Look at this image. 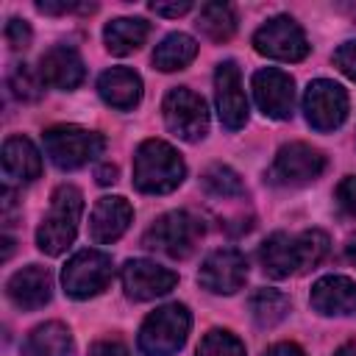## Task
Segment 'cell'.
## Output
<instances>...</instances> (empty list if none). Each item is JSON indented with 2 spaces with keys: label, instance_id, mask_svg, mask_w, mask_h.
<instances>
[{
  "label": "cell",
  "instance_id": "cell-1",
  "mask_svg": "<svg viewBox=\"0 0 356 356\" xmlns=\"http://www.w3.org/2000/svg\"><path fill=\"white\" fill-rule=\"evenodd\" d=\"M328 253V236L317 228L300 231V234H286L275 231L267 236L259 248V261L267 275L273 278H289L295 273L317 267Z\"/></svg>",
  "mask_w": 356,
  "mask_h": 356
},
{
  "label": "cell",
  "instance_id": "cell-2",
  "mask_svg": "<svg viewBox=\"0 0 356 356\" xmlns=\"http://www.w3.org/2000/svg\"><path fill=\"white\" fill-rule=\"evenodd\" d=\"M186 175V164L181 153L161 142V139H145L136 147L134 156V186L145 195H167L181 186Z\"/></svg>",
  "mask_w": 356,
  "mask_h": 356
},
{
  "label": "cell",
  "instance_id": "cell-3",
  "mask_svg": "<svg viewBox=\"0 0 356 356\" xmlns=\"http://www.w3.org/2000/svg\"><path fill=\"white\" fill-rule=\"evenodd\" d=\"M81 211H83V195L70 186L61 184L53 197H50V209L42 220V225L36 228V245L42 253L47 256H58L64 253L75 234H78V222H81Z\"/></svg>",
  "mask_w": 356,
  "mask_h": 356
},
{
  "label": "cell",
  "instance_id": "cell-4",
  "mask_svg": "<svg viewBox=\"0 0 356 356\" xmlns=\"http://www.w3.org/2000/svg\"><path fill=\"white\" fill-rule=\"evenodd\" d=\"M192 328V314L184 303H167L145 317L139 328V350L145 356H175Z\"/></svg>",
  "mask_w": 356,
  "mask_h": 356
},
{
  "label": "cell",
  "instance_id": "cell-5",
  "mask_svg": "<svg viewBox=\"0 0 356 356\" xmlns=\"http://www.w3.org/2000/svg\"><path fill=\"white\" fill-rule=\"evenodd\" d=\"M44 153L58 170H78L106 150V136L81 125H53L42 134Z\"/></svg>",
  "mask_w": 356,
  "mask_h": 356
},
{
  "label": "cell",
  "instance_id": "cell-6",
  "mask_svg": "<svg viewBox=\"0 0 356 356\" xmlns=\"http://www.w3.org/2000/svg\"><path fill=\"white\" fill-rule=\"evenodd\" d=\"M203 236V222L189 211H167L161 214L142 236L147 250H159L170 259H186L197 239Z\"/></svg>",
  "mask_w": 356,
  "mask_h": 356
},
{
  "label": "cell",
  "instance_id": "cell-7",
  "mask_svg": "<svg viewBox=\"0 0 356 356\" xmlns=\"http://www.w3.org/2000/svg\"><path fill=\"white\" fill-rule=\"evenodd\" d=\"M114 275V264H111V256L103 253V250H78L61 270V284H64V292L75 300H86V298H95L100 295L108 281Z\"/></svg>",
  "mask_w": 356,
  "mask_h": 356
},
{
  "label": "cell",
  "instance_id": "cell-8",
  "mask_svg": "<svg viewBox=\"0 0 356 356\" xmlns=\"http://www.w3.org/2000/svg\"><path fill=\"white\" fill-rule=\"evenodd\" d=\"M161 114L167 128L184 139V142H197L209 134V108L200 95H195L186 86H175L164 95Z\"/></svg>",
  "mask_w": 356,
  "mask_h": 356
},
{
  "label": "cell",
  "instance_id": "cell-9",
  "mask_svg": "<svg viewBox=\"0 0 356 356\" xmlns=\"http://www.w3.org/2000/svg\"><path fill=\"white\" fill-rule=\"evenodd\" d=\"M323 170H325V156L317 147L306 142H289L275 153L267 170V181L275 186H303L320 178Z\"/></svg>",
  "mask_w": 356,
  "mask_h": 356
},
{
  "label": "cell",
  "instance_id": "cell-10",
  "mask_svg": "<svg viewBox=\"0 0 356 356\" xmlns=\"http://www.w3.org/2000/svg\"><path fill=\"white\" fill-rule=\"evenodd\" d=\"M253 47L275 61H300L309 56V42L303 28L292 17H273L253 33Z\"/></svg>",
  "mask_w": 356,
  "mask_h": 356
},
{
  "label": "cell",
  "instance_id": "cell-11",
  "mask_svg": "<svg viewBox=\"0 0 356 356\" xmlns=\"http://www.w3.org/2000/svg\"><path fill=\"white\" fill-rule=\"evenodd\" d=\"M306 122L314 131H337L348 117V92L328 78H317L306 86L303 95Z\"/></svg>",
  "mask_w": 356,
  "mask_h": 356
},
{
  "label": "cell",
  "instance_id": "cell-12",
  "mask_svg": "<svg viewBox=\"0 0 356 356\" xmlns=\"http://www.w3.org/2000/svg\"><path fill=\"white\" fill-rule=\"evenodd\" d=\"M248 281V261L239 250L222 248L203 259L197 270V284L214 295H234Z\"/></svg>",
  "mask_w": 356,
  "mask_h": 356
},
{
  "label": "cell",
  "instance_id": "cell-13",
  "mask_svg": "<svg viewBox=\"0 0 356 356\" xmlns=\"http://www.w3.org/2000/svg\"><path fill=\"white\" fill-rule=\"evenodd\" d=\"M253 97L264 117L289 120L295 108V81L278 67L259 70L253 75Z\"/></svg>",
  "mask_w": 356,
  "mask_h": 356
},
{
  "label": "cell",
  "instance_id": "cell-14",
  "mask_svg": "<svg viewBox=\"0 0 356 356\" xmlns=\"http://www.w3.org/2000/svg\"><path fill=\"white\" fill-rule=\"evenodd\" d=\"M214 97H217L220 122L228 131H239L248 122V97H245V89H242L239 67L234 61L217 64V72H214Z\"/></svg>",
  "mask_w": 356,
  "mask_h": 356
},
{
  "label": "cell",
  "instance_id": "cell-15",
  "mask_svg": "<svg viewBox=\"0 0 356 356\" xmlns=\"http://www.w3.org/2000/svg\"><path fill=\"white\" fill-rule=\"evenodd\" d=\"M178 284V275L156 261L131 259L122 267V289L131 300H153L167 295Z\"/></svg>",
  "mask_w": 356,
  "mask_h": 356
},
{
  "label": "cell",
  "instance_id": "cell-16",
  "mask_svg": "<svg viewBox=\"0 0 356 356\" xmlns=\"http://www.w3.org/2000/svg\"><path fill=\"white\" fill-rule=\"evenodd\" d=\"M6 295L8 300L22 309V312H33V309H42L50 295H53V278H50V270L42 267V264H28L22 270H17L8 284H6Z\"/></svg>",
  "mask_w": 356,
  "mask_h": 356
},
{
  "label": "cell",
  "instance_id": "cell-17",
  "mask_svg": "<svg viewBox=\"0 0 356 356\" xmlns=\"http://www.w3.org/2000/svg\"><path fill=\"white\" fill-rule=\"evenodd\" d=\"M134 220V209L125 197L120 195H108V197H100L92 209V220H89V236L95 245H108V242H117L128 225Z\"/></svg>",
  "mask_w": 356,
  "mask_h": 356
},
{
  "label": "cell",
  "instance_id": "cell-18",
  "mask_svg": "<svg viewBox=\"0 0 356 356\" xmlns=\"http://www.w3.org/2000/svg\"><path fill=\"white\" fill-rule=\"evenodd\" d=\"M39 75H42V81H44L47 86L61 89V92H70V89H75V86H81L86 70H83L81 56H78L72 47L56 44V47H50V50L42 56V61H39Z\"/></svg>",
  "mask_w": 356,
  "mask_h": 356
},
{
  "label": "cell",
  "instance_id": "cell-19",
  "mask_svg": "<svg viewBox=\"0 0 356 356\" xmlns=\"http://www.w3.org/2000/svg\"><path fill=\"white\" fill-rule=\"evenodd\" d=\"M312 309L334 317V314H350L356 312V284L348 275H323L312 286Z\"/></svg>",
  "mask_w": 356,
  "mask_h": 356
},
{
  "label": "cell",
  "instance_id": "cell-20",
  "mask_svg": "<svg viewBox=\"0 0 356 356\" xmlns=\"http://www.w3.org/2000/svg\"><path fill=\"white\" fill-rule=\"evenodd\" d=\"M42 172V156L25 136H8L3 145V178L6 184H31Z\"/></svg>",
  "mask_w": 356,
  "mask_h": 356
},
{
  "label": "cell",
  "instance_id": "cell-21",
  "mask_svg": "<svg viewBox=\"0 0 356 356\" xmlns=\"http://www.w3.org/2000/svg\"><path fill=\"white\" fill-rule=\"evenodd\" d=\"M97 92L111 108L128 111L142 100V78L128 67H111L97 78Z\"/></svg>",
  "mask_w": 356,
  "mask_h": 356
},
{
  "label": "cell",
  "instance_id": "cell-22",
  "mask_svg": "<svg viewBox=\"0 0 356 356\" xmlns=\"http://www.w3.org/2000/svg\"><path fill=\"white\" fill-rule=\"evenodd\" d=\"M22 356H75L70 328L56 320L36 325L25 339Z\"/></svg>",
  "mask_w": 356,
  "mask_h": 356
},
{
  "label": "cell",
  "instance_id": "cell-23",
  "mask_svg": "<svg viewBox=\"0 0 356 356\" xmlns=\"http://www.w3.org/2000/svg\"><path fill=\"white\" fill-rule=\"evenodd\" d=\"M147 36H150V25L139 17H120L103 28V42H106L108 53H114V56L136 53Z\"/></svg>",
  "mask_w": 356,
  "mask_h": 356
},
{
  "label": "cell",
  "instance_id": "cell-24",
  "mask_svg": "<svg viewBox=\"0 0 356 356\" xmlns=\"http://www.w3.org/2000/svg\"><path fill=\"white\" fill-rule=\"evenodd\" d=\"M195 56H197V42L189 33H170L161 39V44H156L153 67L161 72H175L184 70Z\"/></svg>",
  "mask_w": 356,
  "mask_h": 356
},
{
  "label": "cell",
  "instance_id": "cell-25",
  "mask_svg": "<svg viewBox=\"0 0 356 356\" xmlns=\"http://www.w3.org/2000/svg\"><path fill=\"white\" fill-rule=\"evenodd\" d=\"M248 306H250V314H253L256 325H261V328H273L289 314V298L278 289H270V286L256 289L250 295Z\"/></svg>",
  "mask_w": 356,
  "mask_h": 356
},
{
  "label": "cell",
  "instance_id": "cell-26",
  "mask_svg": "<svg viewBox=\"0 0 356 356\" xmlns=\"http://www.w3.org/2000/svg\"><path fill=\"white\" fill-rule=\"evenodd\" d=\"M197 28L209 39L225 42L236 31V14H234V8L228 3H203L200 6V17H197Z\"/></svg>",
  "mask_w": 356,
  "mask_h": 356
},
{
  "label": "cell",
  "instance_id": "cell-27",
  "mask_svg": "<svg viewBox=\"0 0 356 356\" xmlns=\"http://www.w3.org/2000/svg\"><path fill=\"white\" fill-rule=\"evenodd\" d=\"M200 181H203V189L214 197H239V195H245V186H242L239 175L225 164H211L203 172Z\"/></svg>",
  "mask_w": 356,
  "mask_h": 356
},
{
  "label": "cell",
  "instance_id": "cell-28",
  "mask_svg": "<svg viewBox=\"0 0 356 356\" xmlns=\"http://www.w3.org/2000/svg\"><path fill=\"white\" fill-rule=\"evenodd\" d=\"M197 356H248V353H245V345L239 337H234L231 331L214 328L200 339Z\"/></svg>",
  "mask_w": 356,
  "mask_h": 356
},
{
  "label": "cell",
  "instance_id": "cell-29",
  "mask_svg": "<svg viewBox=\"0 0 356 356\" xmlns=\"http://www.w3.org/2000/svg\"><path fill=\"white\" fill-rule=\"evenodd\" d=\"M8 86L11 92L19 97V100H39L42 97V89H44V81L39 72H33L28 64H14L11 75H8Z\"/></svg>",
  "mask_w": 356,
  "mask_h": 356
},
{
  "label": "cell",
  "instance_id": "cell-30",
  "mask_svg": "<svg viewBox=\"0 0 356 356\" xmlns=\"http://www.w3.org/2000/svg\"><path fill=\"white\" fill-rule=\"evenodd\" d=\"M31 39H33V33H31V28H28L25 19L11 17V19L6 22V42H8L14 50H25V47L31 44Z\"/></svg>",
  "mask_w": 356,
  "mask_h": 356
},
{
  "label": "cell",
  "instance_id": "cell-31",
  "mask_svg": "<svg viewBox=\"0 0 356 356\" xmlns=\"http://www.w3.org/2000/svg\"><path fill=\"white\" fill-rule=\"evenodd\" d=\"M334 64L339 67L342 75H348L350 81H356V39L342 42V44L334 50Z\"/></svg>",
  "mask_w": 356,
  "mask_h": 356
},
{
  "label": "cell",
  "instance_id": "cell-32",
  "mask_svg": "<svg viewBox=\"0 0 356 356\" xmlns=\"http://www.w3.org/2000/svg\"><path fill=\"white\" fill-rule=\"evenodd\" d=\"M337 203L342 206V211H348L350 217H356V175H348L339 181L337 186Z\"/></svg>",
  "mask_w": 356,
  "mask_h": 356
},
{
  "label": "cell",
  "instance_id": "cell-33",
  "mask_svg": "<svg viewBox=\"0 0 356 356\" xmlns=\"http://www.w3.org/2000/svg\"><path fill=\"white\" fill-rule=\"evenodd\" d=\"M89 356H131L120 339H100L89 348Z\"/></svg>",
  "mask_w": 356,
  "mask_h": 356
},
{
  "label": "cell",
  "instance_id": "cell-34",
  "mask_svg": "<svg viewBox=\"0 0 356 356\" xmlns=\"http://www.w3.org/2000/svg\"><path fill=\"white\" fill-rule=\"evenodd\" d=\"M150 11L161 14V17H181L186 11H192V3L189 0H181V3H150Z\"/></svg>",
  "mask_w": 356,
  "mask_h": 356
},
{
  "label": "cell",
  "instance_id": "cell-35",
  "mask_svg": "<svg viewBox=\"0 0 356 356\" xmlns=\"http://www.w3.org/2000/svg\"><path fill=\"white\" fill-rule=\"evenodd\" d=\"M36 8H39V11H44V14H67V11H75V8H83V11L89 8V11H92L95 6H81V3H64V0H61V3H53V0H39V3H36Z\"/></svg>",
  "mask_w": 356,
  "mask_h": 356
},
{
  "label": "cell",
  "instance_id": "cell-36",
  "mask_svg": "<svg viewBox=\"0 0 356 356\" xmlns=\"http://www.w3.org/2000/svg\"><path fill=\"white\" fill-rule=\"evenodd\" d=\"M264 356H306V353H303V348L295 345V342H275L273 348L264 350Z\"/></svg>",
  "mask_w": 356,
  "mask_h": 356
},
{
  "label": "cell",
  "instance_id": "cell-37",
  "mask_svg": "<svg viewBox=\"0 0 356 356\" xmlns=\"http://www.w3.org/2000/svg\"><path fill=\"white\" fill-rule=\"evenodd\" d=\"M117 181V167H111V164H106V167H100L97 170V184H114Z\"/></svg>",
  "mask_w": 356,
  "mask_h": 356
},
{
  "label": "cell",
  "instance_id": "cell-38",
  "mask_svg": "<svg viewBox=\"0 0 356 356\" xmlns=\"http://www.w3.org/2000/svg\"><path fill=\"white\" fill-rule=\"evenodd\" d=\"M345 256H348V259L356 264V234L348 239V245H345Z\"/></svg>",
  "mask_w": 356,
  "mask_h": 356
},
{
  "label": "cell",
  "instance_id": "cell-39",
  "mask_svg": "<svg viewBox=\"0 0 356 356\" xmlns=\"http://www.w3.org/2000/svg\"><path fill=\"white\" fill-rule=\"evenodd\" d=\"M334 356H356V342H345Z\"/></svg>",
  "mask_w": 356,
  "mask_h": 356
}]
</instances>
